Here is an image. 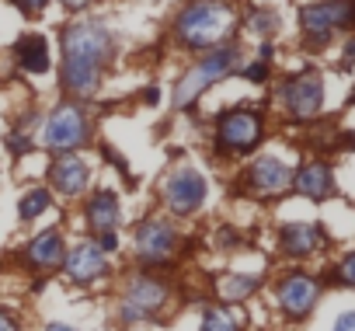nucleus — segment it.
<instances>
[{"label":"nucleus","instance_id":"a878e982","mask_svg":"<svg viewBox=\"0 0 355 331\" xmlns=\"http://www.w3.org/2000/svg\"><path fill=\"white\" fill-rule=\"evenodd\" d=\"M94 241H98V248H101V251H105L108 258H112V255L119 251V230H105V234H98Z\"/></svg>","mask_w":355,"mask_h":331},{"label":"nucleus","instance_id":"1a4fd4ad","mask_svg":"<svg viewBox=\"0 0 355 331\" xmlns=\"http://www.w3.org/2000/svg\"><path fill=\"white\" fill-rule=\"evenodd\" d=\"M60 269H63L67 282H70V286H80V289L112 279V258L98 248L94 237H84V241L70 244L67 255H63V265H60Z\"/></svg>","mask_w":355,"mask_h":331},{"label":"nucleus","instance_id":"6ab92c4d","mask_svg":"<svg viewBox=\"0 0 355 331\" xmlns=\"http://www.w3.org/2000/svg\"><path fill=\"white\" fill-rule=\"evenodd\" d=\"M261 275L254 272H223L213 279V293H216V303H248L258 289H261Z\"/></svg>","mask_w":355,"mask_h":331},{"label":"nucleus","instance_id":"c756f323","mask_svg":"<svg viewBox=\"0 0 355 331\" xmlns=\"http://www.w3.org/2000/svg\"><path fill=\"white\" fill-rule=\"evenodd\" d=\"M11 4H15V8H21L25 15H39V11L49 4V0H11Z\"/></svg>","mask_w":355,"mask_h":331},{"label":"nucleus","instance_id":"aec40b11","mask_svg":"<svg viewBox=\"0 0 355 331\" xmlns=\"http://www.w3.org/2000/svg\"><path fill=\"white\" fill-rule=\"evenodd\" d=\"M15 56H18V67H21L25 74H46V70L53 67V60H49V42H46L42 35H35V32H28V35H21V39L15 42Z\"/></svg>","mask_w":355,"mask_h":331},{"label":"nucleus","instance_id":"ddd939ff","mask_svg":"<svg viewBox=\"0 0 355 331\" xmlns=\"http://www.w3.org/2000/svg\"><path fill=\"white\" fill-rule=\"evenodd\" d=\"M282 101H286V112L300 122H310L317 119L320 105H324V80L317 70H303L296 77H289L282 84Z\"/></svg>","mask_w":355,"mask_h":331},{"label":"nucleus","instance_id":"f8f14e48","mask_svg":"<svg viewBox=\"0 0 355 331\" xmlns=\"http://www.w3.org/2000/svg\"><path fill=\"white\" fill-rule=\"evenodd\" d=\"M241 189H244V196H251V199H275V196H282L286 189H293V168H289L282 157L265 153V157H258L251 168L244 171Z\"/></svg>","mask_w":355,"mask_h":331},{"label":"nucleus","instance_id":"c85d7f7f","mask_svg":"<svg viewBox=\"0 0 355 331\" xmlns=\"http://www.w3.org/2000/svg\"><path fill=\"white\" fill-rule=\"evenodd\" d=\"M0 331H21V321L11 310H4V307H0Z\"/></svg>","mask_w":355,"mask_h":331},{"label":"nucleus","instance_id":"dca6fc26","mask_svg":"<svg viewBox=\"0 0 355 331\" xmlns=\"http://www.w3.org/2000/svg\"><path fill=\"white\" fill-rule=\"evenodd\" d=\"M63 255H67V241L60 230H42L21 248V262L32 272H56L63 265Z\"/></svg>","mask_w":355,"mask_h":331},{"label":"nucleus","instance_id":"20e7f679","mask_svg":"<svg viewBox=\"0 0 355 331\" xmlns=\"http://www.w3.org/2000/svg\"><path fill=\"white\" fill-rule=\"evenodd\" d=\"M237 63H241V49H237V46H230V42L216 46L209 56H202L192 70L182 74V80L174 84V98H171L174 108H178V112L192 108L213 84H220L223 77H230V74L237 70Z\"/></svg>","mask_w":355,"mask_h":331},{"label":"nucleus","instance_id":"7ed1b4c3","mask_svg":"<svg viewBox=\"0 0 355 331\" xmlns=\"http://www.w3.org/2000/svg\"><path fill=\"white\" fill-rule=\"evenodd\" d=\"M167 307H171V282L160 272L132 269L122 279V289H119V300H115V317H119V324L136 328V324L164 317Z\"/></svg>","mask_w":355,"mask_h":331},{"label":"nucleus","instance_id":"a211bd4d","mask_svg":"<svg viewBox=\"0 0 355 331\" xmlns=\"http://www.w3.org/2000/svg\"><path fill=\"white\" fill-rule=\"evenodd\" d=\"M293 189L310 203H324L327 196H334V175L324 160H306L300 171H293Z\"/></svg>","mask_w":355,"mask_h":331},{"label":"nucleus","instance_id":"b1692460","mask_svg":"<svg viewBox=\"0 0 355 331\" xmlns=\"http://www.w3.org/2000/svg\"><path fill=\"white\" fill-rule=\"evenodd\" d=\"M327 282H334V286H348V289H355V251H348L334 269H331V279Z\"/></svg>","mask_w":355,"mask_h":331},{"label":"nucleus","instance_id":"39448f33","mask_svg":"<svg viewBox=\"0 0 355 331\" xmlns=\"http://www.w3.org/2000/svg\"><path fill=\"white\" fill-rule=\"evenodd\" d=\"M132 255L139 269L164 272L182 255V234L167 217H146L132 227Z\"/></svg>","mask_w":355,"mask_h":331},{"label":"nucleus","instance_id":"393cba45","mask_svg":"<svg viewBox=\"0 0 355 331\" xmlns=\"http://www.w3.org/2000/svg\"><path fill=\"white\" fill-rule=\"evenodd\" d=\"M8 150H11L15 157H21V153L32 150V139H28L25 133H11V136H8Z\"/></svg>","mask_w":355,"mask_h":331},{"label":"nucleus","instance_id":"f257e3e1","mask_svg":"<svg viewBox=\"0 0 355 331\" xmlns=\"http://www.w3.org/2000/svg\"><path fill=\"white\" fill-rule=\"evenodd\" d=\"M60 49H63V60H60L63 91L77 101L94 98L101 91V77H105V67L115 49L112 32L101 22H73L63 28Z\"/></svg>","mask_w":355,"mask_h":331},{"label":"nucleus","instance_id":"bb28decb","mask_svg":"<svg viewBox=\"0 0 355 331\" xmlns=\"http://www.w3.org/2000/svg\"><path fill=\"white\" fill-rule=\"evenodd\" d=\"M244 77H248L251 84H261V80H268V60H258V63H251V67L244 70Z\"/></svg>","mask_w":355,"mask_h":331},{"label":"nucleus","instance_id":"0eeeda50","mask_svg":"<svg viewBox=\"0 0 355 331\" xmlns=\"http://www.w3.org/2000/svg\"><path fill=\"white\" fill-rule=\"evenodd\" d=\"M91 136V119L80 105L67 101V105H56L42 126V143L46 150L53 153H73L77 146H84Z\"/></svg>","mask_w":355,"mask_h":331},{"label":"nucleus","instance_id":"f03ea898","mask_svg":"<svg viewBox=\"0 0 355 331\" xmlns=\"http://www.w3.org/2000/svg\"><path fill=\"white\" fill-rule=\"evenodd\" d=\"M237 15L227 0H196L174 18V39L185 49H216L234 32Z\"/></svg>","mask_w":355,"mask_h":331},{"label":"nucleus","instance_id":"2eb2a0df","mask_svg":"<svg viewBox=\"0 0 355 331\" xmlns=\"http://www.w3.org/2000/svg\"><path fill=\"white\" fill-rule=\"evenodd\" d=\"M49 182L63 199H80L91 185V164L77 153H60L49 164Z\"/></svg>","mask_w":355,"mask_h":331},{"label":"nucleus","instance_id":"2f4dec72","mask_svg":"<svg viewBox=\"0 0 355 331\" xmlns=\"http://www.w3.org/2000/svg\"><path fill=\"white\" fill-rule=\"evenodd\" d=\"M60 4H63V8H70V11H80V8H87V4H91V0H60Z\"/></svg>","mask_w":355,"mask_h":331},{"label":"nucleus","instance_id":"4468645a","mask_svg":"<svg viewBox=\"0 0 355 331\" xmlns=\"http://www.w3.org/2000/svg\"><path fill=\"white\" fill-rule=\"evenodd\" d=\"M327 248V234L320 223H310V220H289L279 227V251L293 262H303V258H313Z\"/></svg>","mask_w":355,"mask_h":331},{"label":"nucleus","instance_id":"9d476101","mask_svg":"<svg viewBox=\"0 0 355 331\" xmlns=\"http://www.w3.org/2000/svg\"><path fill=\"white\" fill-rule=\"evenodd\" d=\"M355 22V0H320L300 11V28L310 46H324L338 28H348Z\"/></svg>","mask_w":355,"mask_h":331},{"label":"nucleus","instance_id":"423d86ee","mask_svg":"<svg viewBox=\"0 0 355 331\" xmlns=\"http://www.w3.org/2000/svg\"><path fill=\"white\" fill-rule=\"evenodd\" d=\"M261 133H265V119L258 108H230L216 119V146L230 157H241V153H251L258 143H261Z\"/></svg>","mask_w":355,"mask_h":331},{"label":"nucleus","instance_id":"9b49d317","mask_svg":"<svg viewBox=\"0 0 355 331\" xmlns=\"http://www.w3.org/2000/svg\"><path fill=\"white\" fill-rule=\"evenodd\" d=\"M160 199H164V206H167L171 217H192L206 203V178L196 168L182 164V168H174L167 175V182L160 189Z\"/></svg>","mask_w":355,"mask_h":331},{"label":"nucleus","instance_id":"f3484780","mask_svg":"<svg viewBox=\"0 0 355 331\" xmlns=\"http://www.w3.org/2000/svg\"><path fill=\"white\" fill-rule=\"evenodd\" d=\"M84 223L87 230L98 237L105 230H119L122 223V203H119V192L115 189H98L84 199Z\"/></svg>","mask_w":355,"mask_h":331},{"label":"nucleus","instance_id":"412c9836","mask_svg":"<svg viewBox=\"0 0 355 331\" xmlns=\"http://www.w3.org/2000/svg\"><path fill=\"white\" fill-rule=\"evenodd\" d=\"M199 331H241V321H237V314L227 303H209L202 310Z\"/></svg>","mask_w":355,"mask_h":331},{"label":"nucleus","instance_id":"7c9ffc66","mask_svg":"<svg viewBox=\"0 0 355 331\" xmlns=\"http://www.w3.org/2000/svg\"><path fill=\"white\" fill-rule=\"evenodd\" d=\"M42 331H77V328H73V324H63V321H49Z\"/></svg>","mask_w":355,"mask_h":331},{"label":"nucleus","instance_id":"6e6552de","mask_svg":"<svg viewBox=\"0 0 355 331\" xmlns=\"http://www.w3.org/2000/svg\"><path fill=\"white\" fill-rule=\"evenodd\" d=\"M320 293H324V282L303 269H293L286 275H279L275 282V303H279V314L286 321H306L317 303H320Z\"/></svg>","mask_w":355,"mask_h":331},{"label":"nucleus","instance_id":"473e14b6","mask_svg":"<svg viewBox=\"0 0 355 331\" xmlns=\"http://www.w3.org/2000/svg\"><path fill=\"white\" fill-rule=\"evenodd\" d=\"M352 101H355V94H352Z\"/></svg>","mask_w":355,"mask_h":331},{"label":"nucleus","instance_id":"5701e85b","mask_svg":"<svg viewBox=\"0 0 355 331\" xmlns=\"http://www.w3.org/2000/svg\"><path fill=\"white\" fill-rule=\"evenodd\" d=\"M244 25H248V32H254L258 39H265V42H268V39L279 32V15H275V11H268V8H254V11L248 15V22H244Z\"/></svg>","mask_w":355,"mask_h":331},{"label":"nucleus","instance_id":"4be33fe9","mask_svg":"<svg viewBox=\"0 0 355 331\" xmlns=\"http://www.w3.org/2000/svg\"><path fill=\"white\" fill-rule=\"evenodd\" d=\"M49 206H53V192H49V189H28V192L18 199V217H21L25 223H32V220H39Z\"/></svg>","mask_w":355,"mask_h":331},{"label":"nucleus","instance_id":"cd10ccee","mask_svg":"<svg viewBox=\"0 0 355 331\" xmlns=\"http://www.w3.org/2000/svg\"><path fill=\"white\" fill-rule=\"evenodd\" d=\"M331 331H355V310H341L331 324Z\"/></svg>","mask_w":355,"mask_h":331}]
</instances>
